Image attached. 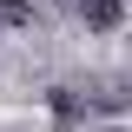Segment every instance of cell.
I'll use <instances>...</instances> for the list:
<instances>
[{
	"instance_id": "6da1fadb",
	"label": "cell",
	"mask_w": 132,
	"mask_h": 132,
	"mask_svg": "<svg viewBox=\"0 0 132 132\" xmlns=\"http://www.w3.org/2000/svg\"><path fill=\"white\" fill-rule=\"evenodd\" d=\"M79 20L93 33H112L119 20H126V0H79Z\"/></svg>"
},
{
	"instance_id": "7a4b0ae2",
	"label": "cell",
	"mask_w": 132,
	"mask_h": 132,
	"mask_svg": "<svg viewBox=\"0 0 132 132\" xmlns=\"http://www.w3.org/2000/svg\"><path fill=\"white\" fill-rule=\"evenodd\" d=\"M53 119H60V126L86 119V99H73V93H53Z\"/></svg>"
},
{
	"instance_id": "3957f363",
	"label": "cell",
	"mask_w": 132,
	"mask_h": 132,
	"mask_svg": "<svg viewBox=\"0 0 132 132\" xmlns=\"http://www.w3.org/2000/svg\"><path fill=\"white\" fill-rule=\"evenodd\" d=\"M0 20L7 27H33V0H0Z\"/></svg>"
}]
</instances>
